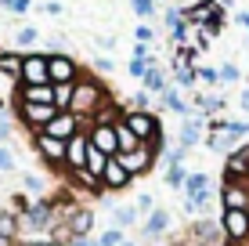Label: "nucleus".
I'll list each match as a JSON object with an SVG mask.
<instances>
[{
    "mask_svg": "<svg viewBox=\"0 0 249 246\" xmlns=\"http://www.w3.org/2000/svg\"><path fill=\"white\" fill-rule=\"evenodd\" d=\"M162 181L170 185V189H184V181H188V170L181 163H174V167H166V177H162Z\"/></svg>",
    "mask_w": 249,
    "mask_h": 246,
    "instance_id": "bb28decb",
    "label": "nucleus"
},
{
    "mask_svg": "<svg viewBox=\"0 0 249 246\" xmlns=\"http://www.w3.org/2000/svg\"><path fill=\"white\" fill-rule=\"evenodd\" d=\"M134 210H156V196H152V192H141V196H137V203H134Z\"/></svg>",
    "mask_w": 249,
    "mask_h": 246,
    "instance_id": "473e14b6",
    "label": "nucleus"
},
{
    "mask_svg": "<svg viewBox=\"0 0 249 246\" xmlns=\"http://www.w3.org/2000/svg\"><path fill=\"white\" fill-rule=\"evenodd\" d=\"M29 7H33V0H11V4H7V11H11V15H25Z\"/></svg>",
    "mask_w": 249,
    "mask_h": 246,
    "instance_id": "e433bc0d",
    "label": "nucleus"
},
{
    "mask_svg": "<svg viewBox=\"0 0 249 246\" xmlns=\"http://www.w3.org/2000/svg\"><path fill=\"white\" fill-rule=\"evenodd\" d=\"M94 44L101 51H116V37H94Z\"/></svg>",
    "mask_w": 249,
    "mask_h": 246,
    "instance_id": "79ce46f5",
    "label": "nucleus"
},
{
    "mask_svg": "<svg viewBox=\"0 0 249 246\" xmlns=\"http://www.w3.org/2000/svg\"><path fill=\"white\" fill-rule=\"evenodd\" d=\"M126 185H130V174H126V167L112 156V159L105 163V174H101V189H112V192H119V189H126Z\"/></svg>",
    "mask_w": 249,
    "mask_h": 246,
    "instance_id": "2eb2a0df",
    "label": "nucleus"
},
{
    "mask_svg": "<svg viewBox=\"0 0 249 246\" xmlns=\"http://www.w3.org/2000/svg\"><path fill=\"white\" fill-rule=\"evenodd\" d=\"M108 105V91H105V83L101 80H94V76H80L76 80V87H72V105H69V113L72 116H98L101 109Z\"/></svg>",
    "mask_w": 249,
    "mask_h": 246,
    "instance_id": "f257e3e1",
    "label": "nucleus"
},
{
    "mask_svg": "<svg viewBox=\"0 0 249 246\" xmlns=\"http://www.w3.org/2000/svg\"><path fill=\"white\" fill-rule=\"evenodd\" d=\"M162 105H166V109H174V113H181V116H188V105L181 101V95H177L174 87H166V91H162Z\"/></svg>",
    "mask_w": 249,
    "mask_h": 246,
    "instance_id": "c756f323",
    "label": "nucleus"
},
{
    "mask_svg": "<svg viewBox=\"0 0 249 246\" xmlns=\"http://www.w3.org/2000/svg\"><path fill=\"white\" fill-rule=\"evenodd\" d=\"M94 228V210L90 207H76L72 214H69V232H72V239H87Z\"/></svg>",
    "mask_w": 249,
    "mask_h": 246,
    "instance_id": "dca6fc26",
    "label": "nucleus"
},
{
    "mask_svg": "<svg viewBox=\"0 0 249 246\" xmlns=\"http://www.w3.org/2000/svg\"><path fill=\"white\" fill-rule=\"evenodd\" d=\"M18 101H29V105H54V83H40V87H18Z\"/></svg>",
    "mask_w": 249,
    "mask_h": 246,
    "instance_id": "a211bd4d",
    "label": "nucleus"
},
{
    "mask_svg": "<svg viewBox=\"0 0 249 246\" xmlns=\"http://www.w3.org/2000/svg\"><path fill=\"white\" fill-rule=\"evenodd\" d=\"M44 11H47V15H62V4H58V0H47Z\"/></svg>",
    "mask_w": 249,
    "mask_h": 246,
    "instance_id": "a18cd8bd",
    "label": "nucleus"
},
{
    "mask_svg": "<svg viewBox=\"0 0 249 246\" xmlns=\"http://www.w3.org/2000/svg\"><path fill=\"white\" fill-rule=\"evenodd\" d=\"M94 69H98V73H112L116 62H112V58H94Z\"/></svg>",
    "mask_w": 249,
    "mask_h": 246,
    "instance_id": "ea45409f",
    "label": "nucleus"
},
{
    "mask_svg": "<svg viewBox=\"0 0 249 246\" xmlns=\"http://www.w3.org/2000/svg\"><path fill=\"white\" fill-rule=\"evenodd\" d=\"M87 138H90V149H98L101 156H119L116 127H108V123H94L90 131H87Z\"/></svg>",
    "mask_w": 249,
    "mask_h": 246,
    "instance_id": "6e6552de",
    "label": "nucleus"
},
{
    "mask_svg": "<svg viewBox=\"0 0 249 246\" xmlns=\"http://www.w3.org/2000/svg\"><path fill=\"white\" fill-rule=\"evenodd\" d=\"M238 80V65H224L220 69V83H235Z\"/></svg>",
    "mask_w": 249,
    "mask_h": 246,
    "instance_id": "4c0bfd02",
    "label": "nucleus"
},
{
    "mask_svg": "<svg viewBox=\"0 0 249 246\" xmlns=\"http://www.w3.org/2000/svg\"><path fill=\"white\" fill-rule=\"evenodd\" d=\"M116 159L126 167V174H130V177L144 174V170H152V163H156V156H152V152L144 149V145H141V149H134V152H123V156H116Z\"/></svg>",
    "mask_w": 249,
    "mask_h": 246,
    "instance_id": "ddd939ff",
    "label": "nucleus"
},
{
    "mask_svg": "<svg viewBox=\"0 0 249 246\" xmlns=\"http://www.w3.org/2000/svg\"><path fill=\"white\" fill-rule=\"evenodd\" d=\"M199 138H202V116H199V120H184V127H181V149L192 152L195 145H199Z\"/></svg>",
    "mask_w": 249,
    "mask_h": 246,
    "instance_id": "aec40b11",
    "label": "nucleus"
},
{
    "mask_svg": "<svg viewBox=\"0 0 249 246\" xmlns=\"http://www.w3.org/2000/svg\"><path fill=\"white\" fill-rule=\"evenodd\" d=\"M195 76H199L195 69H177V83H181V87H192V83H195Z\"/></svg>",
    "mask_w": 249,
    "mask_h": 246,
    "instance_id": "f704fd0d",
    "label": "nucleus"
},
{
    "mask_svg": "<svg viewBox=\"0 0 249 246\" xmlns=\"http://www.w3.org/2000/svg\"><path fill=\"white\" fill-rule=\"evenodd\" d=\"M0 113H4V98H0Z\"/></svg>",
    "mask_w": 249,
    "mask_h": 246,
    "instance_id": "8fccbe9b",
    "label": "nucleus"
},
{
    "mask_svg": "<svg viewBox=\"0 0 249 246\" xmlns=\"http://www.w3.org/2000/svg\"><path fill=\"white\" fill-rule=\"evenodd\" d=\"M238 25H246V29H249V11H238Z\"/></svg>",
    "mask_w": 249,
    "mask_h": 246,
    "instance_id": "de8ad7c7",
    "label": "nucleus"
},
{
    "mask_svg": "<svg viewBox=\"0 0 249 246\" xmlns=\"http://www.w3.org/2000/svg\"><path fill=\"white\" fill-rule=\"evenodd\" d=\"M192 243L195 246H220V243H224V228H220V221H199L192 228Z\"/></svg>",
    "mask_w": 249,
    "mask_h": 246,
    "instance_id": "4468645a",
    "label": "nucleus"
},
{
    "mask_svg": "<svg viewBox=\"0 0 249 246\" xmlns=\"http://www.w3.org/2000/svg\"><path fill=\"white\" fill-rule=\"evenodd\" d=\"M40 83H51L47 55H22V80H18V87H40Z\"/></svg>",
    "mask_w": 249,
    "mask_h": 246,
    "instance_id": "20e7f679",
    "label": "nucleus"
},
{
    "mask_svg": "<svg viewBox=\"0 0 249 246\" xmlns=\"http://www.w3.org/2000/svg\"><path fill=\"white\" fill-rule=\"evenodd\" d=\"M0 170H15V156L4 145H0Z\"/></svg>",
    "mask_w": 249,
    "mask_h": 246,
    "instance_id": "58836bf2",
    "label": "nucleus"
},
{
    "mask_svg": "<svg viewBox=\"0 0 249 246\" xmlns=\"http://www.w3.org/2000/svg\"><path fill=\"white\" fill-rule=\"evenodd\" d=\"M44 134H51V138H58V141H72L76 134H80V116H72V113H58L54 120L44 127Z\"/></svg>",
    "mask_w": 249,
    "mask_h": 246,
    "instance_id": "9d476101",
    "label": "nucleus"
},
{
    "mask_svg": "<svg viewBox=\"0 0 249 246\" xmlns=\"http://www.w3.org/2000/svg\"><path fill=\"white\" fill-rule=\"evenodd\" d=\"M141 91H166V76H162V69H156V58H152V69L141 80Z\"/></svg>",
    "mask_w": 249,
    "mask_h": 246,
    "instance_id": "b1692460",
    "label": "nucleus"
},
{
    "mask_svg": "<svg viewBox=\"0 0 249 246\" xmlns=\"http://www.w3.org/2000/svg\"><path fill=\"white\" fill-rule=\"evenodd\" d=\"M25 189L40 196V192H44V181H40V177H33V174H25Z\"/></svg>",
    "mask_w": 249,
    "mask_h": 246,
    "instance_id": "a19ab883",
    "label": "nucleus"
},
{
    "mask_svg": "<svg viewBox=\"0 0 249 246\" xmlns=\"http://www.w3.org/2000/svg\"><path fill=\"white\" fill-rule=\"evenodd\" d=\"M51 83H76L80 80V65L72 62V55H47Z\"/></svg>",
    "mask_w": 249,
    "mask_h": 246,
    "instance_id": "423d86ee",
    "label": "nucleus"
},
{
    "mask_svg": "<svg viewBox=\"0 0 249 246\" xmlns=\"http://www.w3.org/2000/svg\"><path fill=\"white\" fill-rule=\"evenodd\" d=\"M116 141H119V156H123V152H134V149H141V141H137L134 134H130V127H126L123 120L116 123Z\"/></svg>",
    "mask_w": 249,
    "mask_h": 246,
    "instance_id": "5701e85b",
    "label": "nucleus"
},
{
    "mask_svg": "<svg viewBox=\"0 0 249 246\" xmlns=\"http://www.w3.org/2000/svg\"><path fill=\"white\" fill-rule=\"evenodd\" d=\"M152 37H156V33H152V25H144V22H141V25L134 29V40H137V44H148Z\"/></svg>",
    "mask_w": 249,
    "mask_h": 246,
    "instance_id": "72a5a7b5",
    "label": "nucleus"
},
{
    "mask_svg": "<svg viewBox=\"0 0 249 246\" xmlns=\"http://www.w3.org/2000/svg\"><path fill=\"white\" fill-rule=\"evenodd\" d=\"M166 228H170V214H166V210H152V217H148V221H144V228H141V235H144V239H159V235L162 232H166Z\"/></svg>",
    "mask_w": 249,
    "mask_h": 246,
    "instance_id": "6ab92c4d",
    "label": "nucleus"
},
{
    "mask_svg": "<svg viewBox=\"0 0 249 246\" xmlns=\"http://www.w3.org/2000/svg\"><path fill=\"white\" fill-rule=\"evenodd\" d=\"M238 101H242V109L249 113V91H242V98H238Z\"/></svg>",
    "mask_w": 249,
    "mask_h": 246,
    "instance_id": "09e8293b",
    "label": "nucleus"
},
{
    "mask_svg": "<svg viewBox=\"0 0 249 246\" xmlns=\"http://www.w3.org/2000/svg\"><path fill=\"white\" fill-rule=\"evenodd\" d=\"M0 55H4V47H0Z\"/></svg>",
    "mask_w": 249,
    "mask_h": 246,
    "instance_id": "3c124183",
    "label": "nucleus"
},
{
    "mask_svg": "<svg viewBox=\"0 0 249 246\" xmlns=\"http://www.w3.org/2000/svg\"><path fill=\"white\" fill-rule=\"evenodd\" d=\"M123 123L130 127V134L141 141V145L162 134V127H159V120H156L152 113H137V109H130V113H123Z\"/></svg>",
    "mask_w": 249,
    "mask_h": 246,
    "instance_id": "7ed1b4c3",
    "label": "nucleus"
},
{
    "mask_svg": "<svg viewBox=\"0 0 249 246\" xmlns=\"http://www.w3.org/2000/svg\"><path fill=\"white\" fill-rule=\"evenodd\" d=\"M47 51L51 55H69V40L65 37H47Z\"/></svg>",
    "mask_w": 249,
    "mask_h": 246,
    "instance_id": "2f4dec72",
    "label": "nucleus"
},
{
    "mask_svg": "<svg viewBox=\"0 0 249 246\" xmlns=\"http://www.w3.org/2000/svg\"><path fill=\"white\" fill-rule=\"evenodd\" d=\"M72 87L76 83H54V109L58 113H69V105H72Z\"/></svg>",
    "mask_w": 249,
    "mask_h": 246,
    "instance_id": "393cba45",
    "label": "nucleus"
},
{
    "mask_svg": "<svg viewBox=\"0 0 249 246\" xmlns=\"http://www.w3.org/2000/svg\"><path fill=\"white\" fill-rule=\"evenodd\" d=\"M130 7H134L137 19H152L156 15V0H130Z\"/></svg>",
    "mask_w": 249,
    "mask_h": 246,
    "instance_id": "7c9ffc66",
    "label": "nucleus"
},
{
    "mask_svg": "<svg viewBox=\"0 0 249 246\" xmlns=\"http://www.w3.org/2000/svg\"><path fill=\"white\" fill-rule=\"evenodd\" d=\"M87 156H90V138L80 131V134L65 145V170H69V174L87 170Z\"/></svg>",
    "mask_w": 249,
    "mask_h": 246,
    "instance_id": "39448f33",
    "label": "nucleus"
},
{
    "mask_svg": "<svg viewBox=\"0 0 249 246\" xmlns=\"http://www.w3.org/2000/svg\"><path fill=\"white\" fill-rule=\"evenodd\" d=\"M199 76L206 83H220V73H213V69H199Z\"/></svg>",
    "mask_w": 249,
    "mask_h": 246,
    "instance_id": "37998d69",
    "label": "nucleus"
},
{
    "mask_svg": "<svg viewBox=\"0 0 249 246\" xmlns=\"http://www.w3.org/2000/svg\"><path fill=\"white\" fill-rule=\"evenodd\" d=\"M22 246H54L51 239H33V243H22Z\"/></svg>",
    "mask_w": 249,
    "mask_h": 246,
    "instance_id": "49530a36",
    "label": "nucleus"
},
{
    "mask_svg": "<svg viewBox=\"0 0 249 246\" xmlns=\"http://www.w3.org/2000/svg\"><path fill=\"white\" fill-rule=\"evenodd\" d=\"M220 207L224 210H249V181H224Z\"/></svg>",
    "mask_w": 249,
    "mask_h": 246,
    "instance_id": "1a4fd4ad",
    "label": "nucleus"
},
{
    "mask_svg": "<svg viewBox=\"0 0 249 246\" xmlns=\"http://www.w3.org/2000/svg\"><path fill=\"white\" fill-rule=\"evenodd\" d=\"M224 181H249V145L242 149H235L228 156V163H224Z\"/></svg>",
    "mask_w": 249,
    "mask_h": 246,
    "instance_id": "f8f14e48",
    "label": "nucleus"
},
{
    "mask_svg": "<svg viewBox=\"0 0 249 246\" xmlns=\"http://www.w3.org/2000/svg\"><path fill=\"white\" fill-rule=\"evenodd\" d=\"M65 145L69 141H58V138H51V134H44V131L36 134V152L47 159L51 167H65Z\"/></svg>",
    "mask_w": 249,
    "mask_h": 246,
    "instance_id": "9b49d317",
    "label": "nucleus"
},
{
    "mask_svg": "<svg viewBox=\"0 0 249 246\" xmlns=\"http://www.w3.org/2000/svg\"><path fill=\"white\" fill-rule=\"evenodd\" d=\"M126 243V235H123V228H116V225H108L105 232L98 235V246H123Z\"/></svg>",
    "mask_w": 249,
    "mask_h": 246,
    "instance_id": "a878e982",
    "label": "nucleus"
},
{
    "mask_svg": "<svg viewBox=\"0 0 249 246\" xmlns=\"http://www.w3.org/2000/svg\"><path fill=\"white\" fill-rule=\"evenodd\" d=\"M40 44V29H33V25H25V29L15 33V47H33Z\"/></svg>",
    "mask_w": 249,
    "mask_h": 246,
    "instance_id": "c85d7f7f",
    "label": "nucleus"
},
{
    "mask_svg": "<svg viewBox=\"0 0 249 246\" xmlns=\"http://www.w3.org/2000/svg\"><path fill=\"white\" fill-rule=\"evenodd\" d=\"M18 116H22V123L25 127H33V131H44V127L58 116V109L54 105H29V101H18Z\"/></svg>",
    "mask_w": 249,
    "mask_h": 246,
    "instance_id": "0eeeda50",
    "label": "nucleus"
},
{
    "mask_svg": "<svg viewBox=\"0 0 249 246\" xmlns=\"http://www.w3.org/2000/svg\"><path fill=\"white\" fill-rule=\"evenodd\" d=\"M152 69V62H134L130 58V76H137V80H144V73Z\"/></svg>",
    "mask_w": 249,
    "mask_h": 246,
    "instance_id": "c9c22d12",
    "label": "nucleus"
},
{
    "mask_svg": "<svg viewBox=\"0 0 249 246\" xmlns=\"http://www.w3.org/2000/svg\"><path fill=\"white\" fill-rule=\"evenodd\" d=\"M184 196H188V199H195L199 207H206V199H210V177H206L202 170L188 174V181H184Z\"/></svg>",
    "mask_w": 249,
    "mask_h": 246,
    "instance_id": "f3484780",
    "label": "nucleus"
},
{
    "mask_svg": "<svg viewBox=\"0 0 249 246\" xmlns=\"http://www.w3.org/2000/svg\"><path fill=\"white\" fill-rule=\"evenodd\" d=\"M0 73L11 76V80L18 83V80H22V55H15V51H4V55H0Z\"/></svg>",
    "mask_w": 249,
    "mask_h": 246,
    "instance_id": "412c9836",
    "label": "nucleus"
},
{
    "mask_svg": "<svg viewBox=\"0 0 249 246\" xmlns=\"http://www.w3.org/2000/svg\"><path fill=\"white\" fill-rule=\"evenodd\" d=\"M7 138H11V123H7V120H0V145H4Z\"/></svg>",
    "mask_w": 249,
    "mask_h": 246,
    "instance_id": "c03bdc74",
    "label": "nucleus"
},
{
    "mask_svg": "<svg viewBox=\"0 0 249 246\" xmlns=\"http://www.w3.org/2000/svg\"><path fill=\"white\" fill-rule=\"evenodd\" d=\"M246 214H249V210H246Z\"/></svg>",
    "mask_w": 249,
    "mask_h": 246,
    "instance_id": "603ef678",
    "label": "nucleus"
},
{
    "mask_svg": "<svg viewBox=\"0 0 249 246\" xmlns=\"http://www.w3.org/2000/svg\"><path fill=\"white\" fill-rule=\"evenodd\" d=\"M11 239H18V214L4 210L0 214V243H11Z\"/></svg>",
    "mask_w": 249,
    "mask_h": 246,
    "instance_id": "4be33fe9",
    "label": "nucleus"
},
{
    "mask_svg": "<svg viewBox=\"0 0 249 246\" xmlns=\"http://www.w3.org/2000/svg\"><path fill=\"white\" fill-rule=\"evenodd\" d=\"M220 228H224V243L246 246V239H249V214L246 210H224V214H220Z\"/></svg>",
    "mask_w": 249,
    "mask_h": 246,
    "instance_id": "f03ea898",
    "label": "nucleus"
},
{
    "mask_svg": "<svg viewBox=\"0 0 249 246\" xmlns=\"http://www.w3.org/2000/svg\"><path fill=\"white\" fill-rule=\"evenodd\" d=\"M112 221H116V228H130L137 221V210L134 207H116L112 210Z\"/></svg>",
    "mask_w": 249,
    "mask_h": 246,
    "instance_id": "cd10ccee",
    "label": "nucleus"
}]
</instances>
